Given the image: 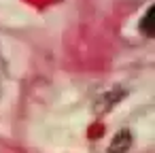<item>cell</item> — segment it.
I'll list each match as a JSON object with an SVG mask.
<instances>
[]
</instances>
